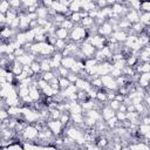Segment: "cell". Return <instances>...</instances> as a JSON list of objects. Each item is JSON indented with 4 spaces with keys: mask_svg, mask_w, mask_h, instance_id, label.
Instances as JSON below:
<instances>
[{
    "mask_svg": "<svg viewBox=\"0 0 150 150\" xmlns=\"http://www.w3.org/2000/svg\"><path fill=\"white\" fill-rule=\"evenodd\" d=\"M67 77H68V80L70 81V83H74V84H75V82L79 80V75H77V74H74V73H71V71H70V74H69Z\"/></svg>",
    "mask_w": 150,
    "mask_h": 150,
    "instance_id": "ffe728a7",
    "label": "cell"
},
{
    "mask_svg": "<svg viewBox=\"0 0 150 150\" xmlns=\"http://www.w3.org/2000/svg\"><path fill=\"white\" fill-rule=\"evenodd\" d=\"M87 36H88V30L84 27H82L80 23H76L75 27L70 30V34H69V39L71 41L76 42L80 46L82 45V42L86 41Z\"/></svg>",
    "mask_w": 150,
    "mask_h": 150,
    "instance_id": "6da1fadb",
    "label": "cell"
},
{
    "mask_svg": "<svg viewBox=\"0 0 150 150\" xmlns=\"http://www.w3.org/2000/svg\"><path fill=\"white\" fill-rule=\"evenodd\" d=\"M149 26H150V25H149Z\"/></svg>",
    "mask_w": 150,
    "mask_h": 150,
    "instance_id": "83f0119b",
    "label": "cell"
},
{
    "mask_svg": "<svg viewBox=\"0 0 150 150\" xmlns=\"http://www.w3.org/2000/svg\"><path fill=\"white\" fill-rule=\"evenodd\" d=\"M76 63V59L74 56H63L62 59V62H61V66L68 68V69H71V67Z\"/></svg>",
    "mask_w": 150,
    "mask_h": 150,
    "instance_id": "ba28073f",
    "label": "cell"
},
{
    "mask_svg": "<svg viewBox=\"0 0 150 150\" xmlns=\"http://www.w3.org/2000/svg\"><path fill=\"white\" fill-rule=\"evenodd\" d=\"M47 125H48V128L53 131V134H54L55 136L62 135L63 129H64V127H63V124L61 123L60 120H49V121L47 122Z\"/></svg>",
    "mask_w": 150,
    "mask_h": 150,
    "instance_id": "7a4b0ae2",
    "label": "cell"
},
{
    "mask_svg": "<svg viewBox=\"0 0 150 150\" xmlns=\"http://www.w3.org/2000/svg\"><path fill=\"white\" fill-rule=\"evenodd\" d=\"M80 48H81L82 53L86 55L87 59H89V57H94V55H95V53H96V50H97V49H96L90 42H88V41L82 42V45L80 46Z\"/></svg>",
    "mask_w": 150,
    "mask_h": 150,
    "instance_id": "3957f363",
    "label": "cell"
},
{
    "mask_svg": "<svg viewBox=\"0 0 150 150\" xmlns=\"http://www.w3.org/2000/svg\"><path fill=\"white\" fill-rule=\"evenodd\" d=\"M49 86H50L53 89H55V90H60L61 88H60V83H59V77H57V76L53 77V79L49 81Z\"/></svg>",
    "mask_w": 150,
    "mask_h": 150,
    "instance_id": "e0dca14e",
    "label": "cell"
},
{
    "mask_svg": "<svg viewBox=\"0 0 150 150\" xmlns=\"http://www.w3.org/2000/svg\"><path fill=\"white\" fill-rule=\"evenodd\" d=\"M116 116L118 121H124L127 120V111H116Z\"/></svg>",
    "mask_w": 150,
    "mask_h": 150,
    "instance_id": "7402d4cb",
    "label": "cell"
},
{
    "mask_svg": "<svg viewBox=\"0 0 150 150\" xmlns=\"http://www.w3.org/2000/svg\"><path fill=\"white\" fill-rule=\"evenodd\" d=\"M101 115H102V118H103L104 121H108L109 118H111L112 116L116 115V111H115L114 109H111V108L109 107V104H105V105L101 109Z\"/></svg>",
    "mask_w": 150,
    "mask_h": 150,
    "instance_id": "8992f818",
    "label": "cell"
},
{
    "mask_svg": "<svg viewBox=\"0 0 150 150\" xmlns=\"http://www.w3.org/2000/svg\"><path fill=\"white\" fill-rule=\"evenodd\" d=\"M117 124H118V118H117L116 115L112 116L111 118H109V120L107 121V125L109 127V129H114L115 127H117Z\"/></svg>",
    "mask_w": 150,
    "mask_h": 150,
    "instance_id": "2e32d148",
    "label": "cell"
},
{
    "mask_svg": "<svg viewBox=\"0 0 150 150\" xmlns=\"http://www.w3.org/2000/svg\"><path fill=\"white\" fill-rule=\"evenodd\" d=\"M30 68H32V70L34 71V74L42 71V70H41V62H40V61H36V60H34V61L30 63Z\"/></svg>",
    "mask_w": 150,
    "mask_h": 150,
    "instance_id": "5bb4252c",
    "label": "cell"
},
{
    "mask_svg": "<svg viewBox=\"0 0 150 150\" xmlns=\"http://www.w3.org/2000/svg\"><path fill=\"white\" fill-rule=\"evenodd\" d=\"M95 2H96V5H97V8H98V9H102V8H104V7L108 6L107 0H96Z\"/></svg>",
    "mask_w": 150,
    "mask_h": 150,
    "instance_id": "44dd1931",
    "label": "cell"
},
{
    "mask_svg": "<svg viewBox=\"0 0 150 150\" xmlns=\"http://www.w3.org/2000/svg\"><path fill=\"white\" fill-rule=\"evenodd\" d=\"M61 27H62V28H66V29H68V30L70 32V30L75 27V23H74L69 18H67L64 21L61 22Z\"/></svg>",
    "mask_w": 150,
    "mask_h": 150,
    "instance_id": "7c38bea8",
    "label": "cell"
},
{
    "mask_svg": "<svg viewBox=\"0 0 150 150\" xmlns=\"http://www.w3.org/2000/svg\"><path fill=\"white\" fill-rule=\"evenodd\" d=\"M141 1H143V0H141Z\"/></svg>",
    "mask_w": 150,
    "mask_h": 150,
    "instance_id": "4316f807",
    "label": "cell"
},
{
    "mask_svg": "<svg viewBox=\"0 0 150 150\" xmlns=\"http://www.w3.org/2000/svg\"><path fill=\"white\" fill-rule=\"evenodd\" d=\"M11 4V8H15L19 9L20 7H22V1L21 0H8Z\"/></svg>",
    "mask_w": 150,
    "mask_h": 150,
    "instance_id": "d6986e66",
    "label": "cell"
},
{
    "mask_svg": "<svg viewBox=\"0 0 150 150\" xmlns=\"http://www.w3.org/2000/svg\"><path fill=\"white\" fill-rule=\"evenodd\" d=\"M26 53V50L23 49V47H20V48H16L15 50H14V55L18 57V56H21V55H23Z\"/></svg>",
    "mask_w": 150,
    "mask_h": 150,
    "instance_id": "cb8c5ba5",
    "label": "cell"
},
{
    "mask_svg": "<svg viewBox=\"0 0 150 150\" xmlns=\"http://www.w3.org/2000/svg\"><path fill=\"white\" fill-rule=\"evenodd\" d=\"M112 35L115 36L117 42H121V43H124L127 38H128V33L125 30H123V29H118L116 32H112Z\"/></svg>",
    "mask_w": 150,
    "mask_h": 150,
    "instance_id": "52a82bcc",
    "label": "cell"
},
{
    "mask_svg": "<svg viewBox=\"0 0 150 150\" xmlns=\"http://www.w3.org/2000/svg\"><path fill=\"white\" fill-rule=\"evenodd\" d=\"M69 9L71 12H80L82 9V4L81 0H74L70 5H69Z\"/></svg>",
    "mask_w": 150,
    "mask_h": 150,
    "instance_id": "8fae6325",
    "label": "cell"
},
{
    "mask_svg": "<svg viewBox=\"0 0 150 150\" xmlns=\"http://www.w3.org/2000/svg\"><path fill=\"white\" fill-rule=\"evenodd\" d=\"M70 40V39H69ZM69 40H64V39H57L56 40V42H55V45H54V47H55V50L56 52H63V49L66 48V46H67V43H68V41Z\"/></svg>",
    "mask_w": 150,
    "mask_h": 150,
    "instance_id": "30bf717a",
    "label": "cell"
},
{
    "mask_svg": "<svg viewBox=\"0 0 150 150\" xmlns=\"http://www.w3.org/2000/svg\"><path fill=\"white\" fill-rule=\"evenodd\" d=\"M108 6H114L115 4H117V0H107Z\"/></svg>",
    "mask_w": 150,
    "mask_h": 150,
    "instance_id": "d4e9b609",
    "label": "cell"
},
{
    "mask_svg": "<svg viewBox=\"0 0 150 150\" xmlns=\"http://www.w3.org/2000/svg\"><path fill=\"white\" fill-rule=\"evenodd\" d=\"M59 83H60V88L61 89H66L68 86H70V81L68 80V77H63V76H60L59 77Z\"/></svg>",
    "mask_w": 150,
    "mask_h": 150,
    "instance_id": "9a60e30c",
    "label": "cell"
},
{
    "mask_svg": "<svg viewBox=\"0 0 150 150\" xmlns=\"http://www.w3.org/2000/svg\"><path fill=\"white\" fill-rule=\"evenodd\" d=\"M125 19L132 25V23H136L139 21V11H136L134 8H129L128 13L125 14Z\"/></svg>",
    "mask_w": 150,
    "mask_h": 150,
    "instance_id": "5b68a950",
    "label": "cell"
},
{
    "mask_svg": "<svg viewBox=\"0 0 150 150\" xmlns=\"http://www.w3.org/2000/svg\"><path fill=\"white\" fill-rule=\"evenodd\" d=\"M121 103H122V102H120V101H117L116 98H114V100H111V101H109V102H108V104H109V107H110L111 109H114L115 111H117V110H118V108H120V105H121Z\"/></svg>",
    "mask_w": 150,
    "mask_h": 150,
    "instance_id": "ac0fdd59",
    "label": "cell"
},
{
    "mask_svg": "<svg viewBox=\"0 0 150 150\" xmlns=\"http://www.w3.org/2000/svg\"><path fill=\"white\" fill-rule=\"evenodd\" d=\"M9 9H11V4H9V1H8V0H1V4H0V12L6 14Z\"/></svg>",
    "mask_w": 150,
    "mask_h": 150,
    "instance_id": "4fadbf2b",
    "label": "cell"
},
{
    "mask_svg": "<svg viewBox=\"0 0 150 150\" xmlns=\"http://www.w3.org/2000/svg\"><path fill=\"white\" fill-rule=\"evenodd\" d=\"M69 34L70 32L66 28H62V27H59L56 30H55V35L57 36V39H64V40H69Z\"/></svg>",
    "mask_w": 150,
    "mask_h": 150,
    "instance_id": "9c48e42d",
    "label": "cell"
},
{
    "mask_svg": "<svg viewBox=\"0 0 150 150\" xmlns=\"http://www.w3.org/2000/svg\"><path fill=\"white\" fill-rule=\"evenodd\" d=\"M112 25L109 22V21H105V22H103L101 26H98V30H97V33L100 34V35H102V36H105V38H108V36H110L111 34H112Z\"/></svg>",
    "mask_w": 150,
    "mask_h": 150,
    "instance_id": "277c9868",
    "label": "cell"
},
{
    "mask_svg": "<svg viewBox=\"0 0 150 150\" xmlns=\"http://www.w3.org/2000/svg\"><path fill=\"white\" fill-rule=\"evenodd\" d=\"M149 45H150V40H149Z\"/></svg>",
    "mask_w": 150,
    "mask_h": 150,
    "instance_id": "484cf974",
    "label": "cell"
},
{
    "mask_svg": "<svg viewBox=\"0 0 150 150\" xmlns=\"http://www.w3.org/2000/svg\"><path fill=\"white\" fill-rule=\"evenodd\" d=\"M8 117H11V116H9L7 109H1V112H0V120L4 121V120H6V118H8Z\"/></svg>",
    "mask_w": 150,
    "mask_h": 150,
    "instance_id": "603a6c76",
    "label": "cell"
}]
</instances>
